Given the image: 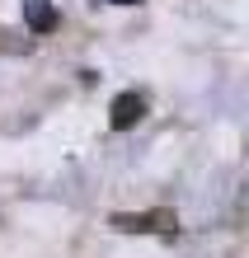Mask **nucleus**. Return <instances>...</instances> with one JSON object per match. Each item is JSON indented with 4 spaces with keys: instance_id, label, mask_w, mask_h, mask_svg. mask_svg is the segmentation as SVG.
I'll list each match as a JSON object with an SVG mask.
<instances>
[{
    "instance_id": "obj_1",
    "label": "nucleus",
    "mask_w": 249,
    "mask_h": 258,
    "mask_svg": "<svg viewBox=\"0 0 249 258\" xmlns=\"http://www.w3.org/2000/svg\"><path fill=\"white\" fill-rule=\"evenodd\" d=\"M113 230L118 235H174L179 221H174V211H118Z\"/></svg>"
},
{
    "instance_id": "obj_2",
    "label": "nucleus",
    "mask_w": 249,
    "mask_h": 258,
    "mask_svg": "<svg viewBox=\"0 0 249 258\" xmlns=\"http://www.w3.org/2000/svg\"><path fill=\"white\" fill-rule=\"evenodd\" d=\"M141 117H146V99L136 94V89H127V94H118L113 103H108V122H113V132H132Z\"/></svg>"
},
{
    "instance_id": "obj_3",
    "label": "nucleus",
    "mask_w": 249,
    "mask_h": 258,
    "mask_svg": "<svg viewBox=\"0 0 249 258\" xmlns=\"http://www.w3.org/2000/svg\"><path fill=\"white\" fill-rule=\"evenodd\" d=\"M24 24L33 33H52L57 28V5L52 0H24Z\"/></svg>"
},
{
    "instance_id": "obj_4",
    "label": "nucleus",
    "mask_w": 249,
    "mask_h": 258,
    "mask_svg": "<svg viewBox=\"0 0 249 258\" xmlns=\"http://www.w3.org/2000/svg\"><path fill=\"white\" fill-rule=\"evenodd\" d=\"M108 5H136V0H108Z\"/></svg>"
}]
</instances>
